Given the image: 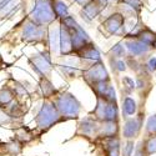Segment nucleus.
Segmentation results:
<instances>
[{
    "label": "nucleus",
    "mask_w": 156,
    "mask_h": 156,
    "mask_svg": "<svg viewBox=\"0 0 156 156\" xmlns=\"http://www.w3.org/2000/svg\"><path fill=\"white\" fill-rule=\"evenodd\" d=\"M34 121L36 125V130L40 134H43V133H46L48 130H50L53 126L66 120L59 114L53 100L48 99V100H43L41 105L34 118Z\"/></svg>",
    "instance_id": "obj_1"
},
{
    "label": "nucleus",
    "mask_w": 156,
    "mask_h": 156,
    "mask_svg": "<svg viewBox=\"0 0 156 156\" xmlns=\"http://www.w3.org/2000/svg\"><path fill=\"white\" fill-rule=\"evenodd\" d=\"M51 100H53L59 114L66 121L79 119L83 106L81 102L77 100V98L74 94L69 91H59Z\"/></svg>",
    "instance_id": "obj_2"
},
{
    "label": "nucleus",
    "mask_w": 156,
    "mask_h": 156,
    "mask_svg": "<svg viewBox=\"0 0 156 156\" xmlns=\"http://www.w3.org/2000/svg\"><path fill=\"white\" fill-rule=\"evenodd\" d=\"M48 29L31 19L27 18L21 28V40L28 44H45L48 48Z\"/></svg>",
    "instance_id": "obj_3"
},
{
    "label": "nucleus",
    "mask_w": 156,
    "mask_h": 156,
    "mask_svg": "<svg viewBox=\"0 0 156 156\" xmlns=\"http://www.w3.org/2000/svg\"><path fill=\"white\" fill-rule=\"evenodd\" d=\"M65 28H66L70 33L71 36V44H73V51L74 54L77 53L80 49H83L86 44L91 43L93 40L90 39V36L87 35V33L80 27V24L75 20L74 16L68 15L62 19L59 20Z\"/></svg>",
    "instance_id": "obj_4"
},
{
    "label": "nucleus",
    "mask_w": 156,
    "mask_h": 156,
    "mask_svg": "<svg viewBox=\"0 0 156 156\" xmlns=\"http://www.w3.org/2000/svg\"><path fill=\"white\" fill-rule=\"evenodd\" d=\"M89 115L98 121H120L118 101H109L101 98H96V105Z\"/></svg>",
    "instance_id": "obj_5"
},
{
    "label": "nucleus",
    "mask_w": 156,
    "mask_h": 156,
    "mask_svg": "<svg viewBox=\"0 0 156 156\" xmlns=\"http://www.w3.org/2000/svg\"><path fill=\"white\" fill-rule=\"evenodd\" d=\"M28 18L37 24L44 25V27H50L56 20L50 0H34L31 11Z\"/></svg>",
    "instance_id": "obj_6"
},
{
    "label": "nucleus",
    "mask_w": 156,
    "mask_h": 156,
    "mask_svg": "<svg viewBox=\"0 0 156 156\" xmlns=\"http://www.w3.org/2000/svg\"><path fill=\"white\" fill-rule=\"evenodd\" d=\"M99 30L106 37L116 36V35H125L126 34V19L121 12L115 11L101 21Z\"/></svg>",
    "instance_id": "obj_7"
},
{
    "label": "nucleus",
    "mask_w": 156,
    "mask_h": 156,
    "mask_svg": "<svg viewBox=\"0 0 156 156\" xmlns=\"http://www.w3.org/2000/svg\"><path fill=\"white\" fill-rule=\"evenodd\" d=\"M29 64L31 69L39 76H46L49 77L51 70H53V61H51V54L49 50L39 51L29 58Z\"/></svg>",
    "instance_id": "obj_8"
},
{
    "label": "nucleus",
    "mask_w": 156,
    "mask_h": 156,
    "mask_svg": "<svg viewBox=\"0 0 156 156\" xmlns=\"http://www.w3.org/2000/svg\"><path fill=\"white\" fill-rule=\"evenodd\" d=\"M81 77L87 85L94 84V83H99V81L111 80L109 71L106 70L105 65H104L102 61L91 64V65H89V66L84 68L83 71H81Z\"/></svg>",
    "instance_id": "obj_9"
},
{
    "label": "nucleus",
    "mask_w": 156,
    "mask_h": 156,
    "mask_svg": "<svg viewBox=\"0 0 156 156\" xmlns=\"http://www.w3.org/2000/svg\"><path fill=\"white\" fill-rule=\"evenodd\" d=\"M98 127H99V121L95 120L93 116H85L84 119H81L77 124V129L75 136L84 137L89 141H96L98 139Z\"/></svg>",
    "instance_id": "obj_10"
},
{
    "label": "nucleus",
    "mask_w": 156,
    "mask_h": 156,
    "mask_svg": "<svg viewBox=\"0 0 156 156\" xmlns=\"http://www.w3.org/2000/svg\"><path fill=\"white\" fill-rule=\"evenodd\" d=\"M110 5L109 0H89V2L81 6L80 16L86 23H91L95 20L101 12Z\"/></svg>",
    "instance_id": "obj_11"
},
{
    "label": "nucleus",
    "mask_w": 156,
    "mask_h": 156,
    "mask_svg": "<svg viewBox=\"0 0 156 156\" xmlns=\"http://www.w3.org/2000/svg\"><path fill=\"white\" fill-rule=\"evenodd\" d=\"M144 126V115L137 112L133 118H127L124 121V126L121 130L122 137L125 140H135L142 130Z\"/></svg>",
    "instance_id": "obj_12"
},
{
    "label": "nucleus",
    "mask_w": 156,
    "mask_h": 156,
    "mask_svg": "<svg viewBox=\"0 0 156 156\" xmlns=\"http://www.w3.org/2000/svg\"><path fill=\"white\" fill-rule=\"evenodd\" d=\"M122 43L126 48L127 56H130V58L142 59V58H146L152 51V46L142 43L141 40H139L136 37H125Z\"/></svg>",
    "instance_id": "obj_13"
},
{
    "label": "nucleus",
    "mask_w": 156,
    "mask_h": 156,
    "mask_svg": "<svg viewBox=\"0 0 156 156\" xmlns=\"http://www.w3.org/2000/svg\"><path fill=\"white\" fill-rule=\"evenodd\" d=\"M77 60L80 61L81 66H89L91 64H95V62H99V61H102L101 60V54L99 49L96 48V45L94 44V41L86 44L83 49H80L77 53L74 54Z\"/></svg>",
    "instance_id": "obj_14"
},
{
    "label": "nucleus",
    "mask_w": 156,
    "mask_h": 156,
    "mask_svg": "<svg viewBox=\"0 0 156 156\" xmlns=\"http://www.w3.org/2000/svg\"><path fill=\"white\" fill-rule=\"evenodd\" d=\"M119 8V12L125 16V19H139L141 10L144 8L141 0H118L115 3Z\"/></svg>",
    "instance_id": "obj_15"
},
{
    "label": "nucleus",
    "mask_w": 156,
    "mask_h": 156,
    "mask_svg": "<svg viewBox=\"0 0 156 156\" xmlns=\"http://www.w3.org/2000/svg\"><path fill=\"white\" fill-rule=\"evenodd\" d=\"M89 87L96 98H101L109 101H118L116 99V91L111 84V80L108 81H99L94 84H89Z\"/></svg>",
    "instance_id": "obj_16"
},
{
    "label": "nucleus",
    "mask_w": 156,
    "mask_h": 156,
    "mask_svg": "<svg viewBox=\"0 0 156 156\" xmlns=\"http://www.w3.org/2000/svg\"><path fill=\"white\" fill-rule=\"evenodd\" d=\"M59 54L60 56L74 55L70 33L60 21H59Z\"/></svg>",
    "instance_id": "obj_17"
},
{
    "label": "nucleus",
    "mask_w": 156,
    "mask_h": 156,
    "mask_svg": "<svg viewBox=\"0 0 156 156\" xmlns=\"http://www.w3.org/2000/svg\"><path fill=\"white\" fill-rule=\"evenodd\" d=\"M120 131H121L120 121H99L98 139L118 136V135H120Z\"/></svg>",
    "instance_id": "obj_18"
},
{
    "label": "nucleus",
    "mask_w": 156,
    "mask_h": 156,
    "mask_svg": "<svg viewBox=\"0 0 156 156\" xmlns=\"http://www.w3.org/2000/svg\"><path fill=\"white\" fill-rule=\"evenodd\" d=\"M37 89H39V94L41 95V98L44 100L53 99L59 93V90L54 86L51 80L46 76H40V80H39V84H37Z\"/></svg>",
    "instance_id": "obj_19"
},
{
    "label": "nucleus",
    "mask_w": 156,
    "mask_h": 156,
    "mask_svg": "<svg viewBox=\"0 0 156 156\" xmlns=\"http://www.w3.org/2000/svg\"><path fill=\"white\" fill-rule=\"evenodd\" d=\"M121 109H122V116H124V119L133 118V116H135L139 112V106H137L136 100L133 99L130 95L122 96Z\"/></svg>",
    "instance_id": "obj_20"
},
{
    "label": "nucleus",
    "mask_w": 156,
    "mask_h": 156,
    "mask_svg": "<svg viewBox=\"0 0 156 156\" xmlns=\"http://www.w3.org/2000/svg\"><path fill=\"white\" fill-rule=\"evenodd\" d=\"M14 135H15V140L19 141L21 145H28L31 141H34L35 139V133L31 129L27 127V126H19L14 130Z\"/></svg>",
    "instance_id": "obj_21"
},
{
    "label": "nucleus",
    "mask_w": 156,
    "mask_h": 156,
    "mask_svg": "<svg viewBox=\"0 0 156 156\" xmlns=\"http://www.w3.org/2000/svg\"><path fill=\"white\" fill-rule=\"evenodd\" d=\"M134 37H136V39H139V40H141L142 43L152 46L155 40H156V33L152 31L150 28H147L145 24H142L141 27L139 28L137 33L134 35Z\"/></svg>",
    "instance_id": "obj_22"
},
{
    "label": "nucleus",
    "mask_w": 156,
    "mask_h": 156,
    "mask_svg": "<svg viewBox=\"0 0 156 156\" xmlns=\"http://www.w3.org/2000/svg\"><path fill=\"white\" fill-rule=\"evenodd\" d=\"M19 8V0H0V19L15 14Z\"/></svg>",
    "instance_id": "obj_23"
},
{
    "label": "nucleus",
    "mask_w": 156,
    "mask_h": 156,
    "mask_svg": "<svg viewBox=\"0 0 156 156\" xmlns=\"http://www.w3.org/2000/svg\"><path fill=\"white\" fill-rule=\"evenodd\" d=\"M10 90L14 94V98L19 101H23L24 98L29 96V89L27 86H24V83H20V81H16V80H10L8 84H6Z\"/></svg>",
    "instance_id": "obj_24"
},
{
    "label": "nucleus",
    "mask_w": 156,
    "mask_h": 156,
    "mask_svg": "<svg viewBox=\"0 0 156 156\" xmlns=\"http://www.w3.org/2000/svg\"><path fill=\"white\" fill-rule=\"evenodd\" d=\"M50 4H51V8H53L56 20H60L65 16L70 15L69 14V6L64 0H50Z\"/></svg>",
    "instance_id": "obj_25"
},
{
    "label": "nucleus",
    "mask_w": 156,
    "mask_h": 156,
    "mask_svg": "<svg viewBox=\"0 0 156 156\" xmlns=\"http://www.w3.org/2000/svg\"><path fill=\"white\" fill-rule=\"evenodd\" d=\"M23 147H24V145H21L19 141H16L14 139V140L9 141V142L3 144V152L5 155H9V156H18V155L21 154Z\"/></svg>",
    "instance_id": "obj_26"
},
{
    "label": "nucleus",
    "mask_w": 156,
    "mask_h": 156,
    "mask_svg": "<svg viewBox=\"0 0 156 156\" xmlns=\"http://www.w3.org/2000/svg\"><path fill=\"white\" fill-rule=\"evenodd\" d=\"M141 144L147 156L156 155V135H146V137L141 141Z\"/></svg>",
    "instance_id": "obj_27"
},
{
    "label": "nucleus",
    "mask_w": 156,
    "mask_h": 156,
    "mask_svg": "<svg viewBox=\"0 0 156 156\" xmlns=\"http://www.w3.org/2000/svg\"><path fill=\"white\" fill-rule=\"evenodd\" d=\"M14 99H15L14 94H12V91L10 90V87L8 85L0 87V108L2 109L6 108Z\"/></svg>",
    "instance_id": "obj_28"
},
{
    "label": "nucleus",
    "mask_w": 156,
    "mask_h": 156,
    "mask_svg": "<svg viewBox=\"0 0 156 156\" xmlns=\"http://www.w3.org/2000/svg\"><path fill=\"white\" fill-rule=\"evenodd\" d=\"M109 56L110 58H116V59H126L127 58V51L122 41L115 44L110 50H109Z\"/></svg>",
    "instance_id": "obj_29"
},
{
    "label": "nucleus",
    "mask_w": 156,
    "mask_h": 156,
    "mask_svg": "<svg viewBox=\"0 0 156 156\" xmlns=\"http://www.w3.org/2000/svg\"><path fill=\"white\" fill-rule=\"evenodd\" d=\"M110 61V65H111V69L115 71V73H122L126 70V61L124 59H116V58H110L109 59Z\"/></svg>",
    "instance_id": "obj_30"
},
{
    "label": "nucleus",
    "mask_w": 156,
    "mask_h": 156,
    "mask_svg": "<svg viewBox=\"0 0 156 156\" xmlns=\"http://www.w3.org/2000/svg\"><path fill=\"white\" fill-rule=\"evenodd\" d=\"M145 134L146 135H156V114L149 116L145 124Z\"/></svg>",
    "instance_id": "obj_31"
},
{
    "label": "nucleus",
    "mask_w": 156,
    "mask_h": 156,
    "mask_svg": "<svg viewBox=\"0 0 156 156\" xmlns=\"http://www.w3.org/2000/svg\"><path fill=\"white\" fill-rule=\"evenodd\" d=\"M135 90V81L129 76L122 77V91H125V95H130Z\"/></svg>",
    "instance_id": "obj_32"
},
{
    "label": "nucleus",
    "mask_w": 156,
    "mask_h": 156,
    "mask_svg": "<svg viewBox=\"0 0 156 156\" xmlns=\"http://www.w3.org/2000/svg\"><path fill=\"white\" fill-rule=\"evenodd\" d=\"M135 141L134 140H126L125 145L121 147L122 150V156H133V152L135 150Z\"/></svg>",
    "instance_id": "obj_33"
},
{
    "label": "nucleus",
    "mask_w": 156,
    "mask_h": 156,
    "mask_svg": "<svg viewBox=\"0 0 156 156\" xmlns=\"http://www.w3.org/2000/svg\"><path fill=\"white\" fill-rule=\"evenodd\" d=\"M144 66L149 74H156V56L147 58L146 61L144 62Z\"/></svg>",
    "instance_id": "obj_34"
},
{
    "label": "nucleus",
    "mask_w": 156,
    "mask_h": 156,
    "mask_svg": "<svg viewBox=\"0 0 156 156\" xmlns=\"http://www.w3.org/2000/svg\"><path fill=\"white\" fill-rule=\"evenodd\" d=\"M133 156H147L144 147H142V144L141 142H139L137 145H135V150L133 152Z\"/></svg>",
    "instance_id": "obj_35"
},
{
    "label": "nucleus",
    "mask_w": 156,
    "mask_h": 156,
    "mask_svg": "<svg viewBox=\"0 0 156 156\" xmlns=\"http://www.w3.org/2000/svg\"><path fill=\"white\" fill-rule=\"evenodd\" d=\"M104 155H105V156H121V149L106 151V152H104Z\"/></svg>",
    "instance_id": "obj_36"
},
{
    "label": "nucleus",
    "mask_w": 156,
    "mask_h": 156,
    "mask_svg": "<svg viewBox=\"0 0 156 156\" xmlns=\"http://www.w3.org/2000/svg\"><path fill=\"white\" fill-rule=\"evenodd\" d=\"M73 2H74V3H76V4H79L80 6H84V5L89 2V0H73Z\"/></svg>",
    "instance_id": "obj_37"
},
{
    "label": "nucleus",
    "mask_w": 156,
    "mask_h": 156,
    "mask_svg": "<svg viewBox=\"0 0 156 156\" xmlns=\"http://www.w3.org/2000/svg\"><path fill=\"white\" fill-rule=\"evenodd\" d=\"M2 66H3V59H2V56H0V69H2Z\"/></svg>",
    "instance_id": "obj_38"
},
{
    "label": "nucleus",
    "mask_w": 156,
    "mask_h": 156,
    "mask_svg": "<svg viewBox=\"0 0 156 156\" xmlns=\"http://www.w3.org/2000/svg\"><path fill=\"white\" fill-rule=\"evenodd\" d=\"M152 50H156V40H155V43H154V45H152Z\"/></svg>",
    "instance_id": "obj_39"
}]
</instances>
